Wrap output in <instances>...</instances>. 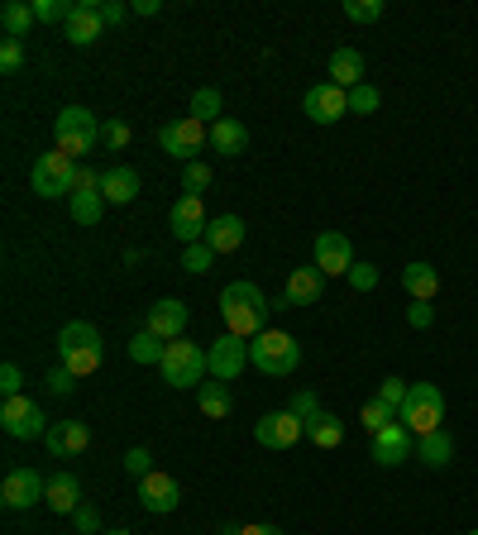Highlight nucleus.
<instances>
[{"label": "nucleus", "mask_w": 478, "mask_h": 535, "mask_svg": "<svg viewBox=\"0 0 478 535\" xmlns=\"http://www.w3.org/2000/svg\"><path fill=\"white\" fill-rule=\"evenodd\" d=\"M48 450L53 459H72V454H82L91 445V426L87 421H58V426H48Z\"/></svg>", "instance_id": "nucleus-20"}, {"label": "nucleus", "mask_w": 478, "mask_h": 535, "mask_svg": "<svg viewBox=\"0 0 478 535\" xmlns=\"http://www.w3.org/2000/svg\"><path fill=\"white\" fill-rule=\"evenodd\" d=\"M383 10H388L383 0H345V15H349L354 24H373V20H383Z\"/></svg>", "instance_id": "nucleus-40"}, {"label": "nucleus", "mask_w": 478, "mask_h": 535, "mask_svg": "<svg viewBox=\"0 0 478 535\" xmlns=\"http://www.w3.org/2000/svg\"><path fill=\"white\" fill-rule=\"evenodd\" d=\"M72 192H101V172L96 168H77V187Z\"/></svg>", "instance_id": "nucleus-51"}, {"label": "nucleus", "mask_w": 478, "mask_h": 535, "mask_svg": "<svg viewBox=\"0 0 478 535\" xmlns=\"http://www.w3.org/2000/svg\"><path fill=\"white\" fill-rule=\"evenodd\" d=\"M206 244L216 249V258L235 254L239 244H244V220H239V215H216V220L206 225Z\"/></svg>", "instance_id": "nucleus-25"}, {"label": "nucleus", "mask_w": 478, "mask_h": 535, "mask_svg": "<svg viewBox=\"0 0 478 535\" xmlns=\"http://www.w3.org/2000/svg\"><path fill=\"white\" fill-rule=\"evenodd\" d=\"M211 149H216L220 158H239V153L249 149V129L239 125V120H216V125H211Z\"/></svg>", "instance_id": "nucleus-27"}, {"label": "nucleus", "mask_w": 478, "mask_h": 535, "mask_svg": "<svg viewBox=\"0 0 478 535\" xmlns=\"http://www.w3.org/2000/svg\"><path fill=\"white\" fill-rule=\"evenodd\" d=\"M139 502H144V512H177V502H182V488H177L173 473H149V478H139Z\"/></svg>", "instance_id": "nucleus-16"}, {"label": "nucleus", "mask_w": 478, "mask_h": 535, "mask_svg": "<svg viewBox=\"0 0 478 535\" xmlns=\"http://www.w3.org/2000/svg\"><path fill=\"white\" fill-rule=\"evenodd\" d=\"M316 268H321V273H340V278H345L349 268H354V244H349L340 230L316 235Z\"/></svg>", "instance_id": "nucleus-17"}, {"label": "nucleus", "mask_w": 478, "mask_h": 535, "mask_svg": "<svg viewBox=\"0 0 478 535\" xmlns=\"http://www.w3.org/2000/svg\"><path fill=\"white\" fill-rule=\"evenodd\" d=\"M130 10L134 15H158V10H163V0H130Z\"/></svg>", "instance_id": "nucleus-53"}, {"label": "nucleus", "mask_w": 478, "mask_h": 535, "mask_svg": "<svg viewBox=\"0 0 478 535\" xmlns=\"http://www.w3.org/2000/svg\"><path fill=\"white\" fill-rule=\"evenodd\" d=\"M106 535H130V531H106Z\"/></svg>", "instance_id": "nucleus-56"}, {"label": "nucleus", "mask_w": 478, "mask_h": 535, "mask_svg": "<svg viewBox=\"0 0 478 535\" xmlns=\"http://www.w3.org/2000/svg\"><path fill=\"white\" fill-rule=\"evenodd\" d=\"M196 402H201V411H206V416H211V421H225V416H230V392H225V383H201V397H196Z\"/></svg>", "instance_id": "nucleus-33"}, {"label": "nucleus", "mask_w": 478, "mask_h": 535, "mask_svg": "<svg viewBox=\"0 0 478 535\" xmlns=\"http://www.w3.org/2000/svg\"><path fill=\"white\" fill-rule=\"evenodd\" d=\"M77 158H67L63 149L53 153H39L34 158V168H29V187L44 196V201H53V196H72V187H77Z\"/></svg>", "instance_id": "nucleus-5"}, {"label": "nucleus", "mask_w": 478, "mask_h": 535, "mask_svg": "<svg viewBox=\"0 0 478 535\" xmlns=\"http://www.w3.org/2000/svg\"><path fill=\"white\" fill-rule=\"evenodd\" d=\"M321 292H326V273L311 263V268H297L292 278H287V306H311V301H321Z\"/></svg>", "instance_id": "nucleus-21"}, {"label": "nucleus", "mask_w": 478, "mask_h": 535, "mask_svg": "<svg viewBox=\"0 0 478 535\" xmlns=\"http://www.w3.org/2000/svg\"><path fill=\"white\" fill-rule=\"evenodd\" d=\"M345 278H349V287H354V292H373V287H378V268H373V263H354Z\"/></svg>", "instance_id": "nucleus-43"}, {"label": "nucleus", "mask_w": 478, "mask_h": 535, "mask_svg": "<svg viewBox=\"0 0 478 535\" xmlns=\"http://www.w3.org/2000/svg\"><path fill=\"white\" fill-rule=\"evenodd\" d=\"M211 263H216V249L201 239V244H182V268L187 273H211Z\"/></svg>", "instance_id": "nucleus-36"}, {"label": "nucleus", "mask_w": 478, "mask_h": 535, "mask_svg": "<svg viewBox=\"0 0 478 535\" xmlns=\"http://www.w3.org/2000/svg\"><path fill=\"white\" fill-rule=\"evenodd\" d=\"M330 82L354 91V86H364V53L359 48H335L330 53Z\"/></svg>", "instance_id": "nucleus-23"}, {"label": "nucleus", "mask_w": 478, "mask_h": 535, "mask_svg": "<svg viewBox=\"0 0 478 535\" xmlns=\"http://www.w3.org/2000/svg\"><path fill=\"white\" fill-rule=\"evenodd\" d=\"M192 115L201 120V125H216V120H225V115H220V91H216V86H201V91H192Z\"/></svg>", "instance_id": "nucleus-34"}, {"label": "nucleus", "mask_w": 478, "mask_h": 535, "mask_svg": "<svg viewBox=\"0 0 478 535\" xmlns=\"http://www.w3.org/2000/svg\"><path fill=\"white\" fill-rule=\"evenodd\" d=\"M158 144H163V153H173L177 163H196L201 144H211V125H201L196 115H182V120L158 129Z\"/></svg>", "instance_id": "nucleus-8"}, {"label": "nucleus", "mask_w": 478, "mask_h": 535, "mask_svg": "<svg viewBox=\"0 0 478 535\" xmlns=\"http://www.w3.org/2000/svg\"><path fill=\"white\" fill-rule=\"evenodd\" d=\"M67 211H72V220H77V225H96V220H101V211H106V196H101V192H72V196H67Z\"/></svg>", "instance_id": "nucleus-29"}, {"label": "nucleus", "mask_w": 478, "mask_h": 535, "mask_svg": "<svg viewBox=\"0 0 478 535\" xmlns=\"http://www.w3.org/2000/svg\"><path fill=\"white\" fill-rule=\"evenodd\" d=\"M306 435H311V445H321V450H335L340 440H345V426L330 416V411H321L316 421H306Z\"/></svg>", "instance_id": "nucleus-31"}, {"label": "nucleus", "mask_w": 478, "mask_h": 535, "mask_svg": "<svg viewBox=\"0 0 478 535\" xmlns=\"http://www.w3.org/2000/svg\"><path fill=\"white\" fill-rule=\"evenodd\" d=\"M72 521H77V531H87V535L101 531V516H96V507H87V502H82V507L72 512Z\"/></svg>", "instance_id": "nucleus-50"}, {"label": "nucleus", "mask_w": 478, "mask_h": 535, "mask_svg": "<svg viewBox=\"0 0 478 535\" xmlns=\"http://www.w3.org/2000/svg\"><path fill=\"white\" fill-rule=\"evenodd\" d=\"M211 187V168L196 158V163H182V196H201Z\"/></svg>", "instance_id": "nucleus-37"}, {"label": "nucleus", "mask_w": 478, "mask_h": 535, "mask_svg": "<svg viewBox=\"0 0 478 535\" xmlns=\"http://www.w3.org/2000/svg\"><path fill=\"white\" fill-rule=\"evenodd\" d=\"M44 383H48V392H53V397H72V392H77V373L58 364V368H53V373L44 378Z\"/></svg>", "instance_id": "nucleus-42"}, {"label": "nucleus", "mask_w": 478, "mask_h": 535, "mask_svg": "<svg viewBox=\"0 0 478 535\" xmlns=\"http://www.w3.org/2000/svg\"><path fill=\"white\" fill-rule=\"evenodd\" d=\"M302 110H306V120H316V125H335L340 115H349V91L335 82L311 86L302 96Z\"/></svg>", "instance_id": "nucleus-12"}, {"label": "nucleus", "mask_w": 478, "mask_h": 535, "mask_svg": "<svg viewBox=\"0 0 478 535\" xmlns=\"http://www.w3.org/2000/svg\"><path fill=\"white\" fill-rule=\"evenodd\" d=\"M63 29H67V43H77V48L96 43L101 29H106V20H101V0H77V10H72V20H67Z\"/></svg>", "instance_id": "nucleus-19"}, {"label": "nucleus", "mask_w": 478, "mask_h": 535, "mask_svg": "<svg viewBox=\"0 0 478 535\" xmlns=\"http://www.w3.org/2000/svg\"><path fill=\"white\" fill-rule=\"evenodd\" d=\"M287 411H297V421H316V416H321V397H316V392H297V397H292V407Z\"/></svg>", "instance_id": "nucleus-44"}, {"label": "nucleus", "mask_w": 478, "mask_h": 535, "mask_svg": "<svg viewBox=\"0 0 478 535\" xmlns=\"http://www.w3.org/2000/svg\"><path fill=\"white\" fill-rule=\"evenodd\" d=\"M239 535H283V531H278V526H244Z\"/></svg>", "instance_id": "nucleus-54"}, {"label": "nucleus", "mask_w": 478, "mask_h": 535, "mask_svg": "<svg viewBox=\"0 0 478 535\" xmlns=\"http://www.w3.org/2000/svg\"><path fill=\"white\" fill-rule=\"evenodd\" d=\"M469 535H478V531H469Z\"/></svg>", "instance_id": "nucleus-57"}, {"label": "nucleus", "mask_w": 478, "mask_h": 535, "mask_svg": "<svg viewBox=\"0 0 478 535\" xmlns=\"http://www.w3.org/2000/svg\"><path fill=\"white\" fill-rule=\"evenodd\" d=\"M407 321H412V330H431V325H435V306H431V301H412V306H407Z\"/></svg>", "instance_id": "nucleus-46"}, {"label": "nucleus", "mask_w": 478, "mask_h": 535, "mask_svg": "<svg viewBox=\"0 0 478 535\" xmlns=\"http://www.w3.org/2000/svg\"><path fill=\"white\" fill-rule=\"evenodd\" d=\"M48 497V478H39L34 469H10L5 483H0V502L10 512H24V507H39Z\"/></svg>", "instance_id": "nucleus-11"}, {"label": "nucleus", "mask_w": 478, "mask_h": 535, "mask_svg": "<svg viewBox=\"0 0 478 535\" xmlns=\"http://www.w3.org/2000/svg\"><path fill=\"white\" fill-rule=\"evenodd\" d=\"M58 354H63V368H72L77 378H87L101 368V335H96V325L87 321H67L58 330Z\"/></svg>", "instance_id": "nucleus-3"}, {"label": "nucleus", "mask_w": 478, "mask_h": 535, "mask_svg": "<svg viewBox=\"0 0 478 535\" xmlns=\"http://www.w3.org/2000/svg\"><path fill=\"white\" fill-rule=\"evenodd\" d=\"M101 139H106V149H125V144H130V125H125V120H106Z\"/></svg>", "instance_id": "nucleus-47"}, {"label": "nucleus", "mask_w": 478, "mask_h": 535, "mask_svg": "<svg viewBox=\"0 0 478 535\" xmlns=\"http://www.w3.org/2000/svg\"><path fill=\"white\" fill-rule=\"evenodd\" d=\"M0 426H5L10 440H39V435H48V421H44V411H39V402H29L24 392L20 397H5Z\"/></svg>", "instance_id": "nucleus-9"}, {"label": "nucleus", "mask_w": 478, "mask_h": 535, "mask_svg": "<svg viewBox=\"0 0 478 535\" xmlns=\"http://www.w3.org/2000/svg\"><path fill=\"white\" fill-rule=\"evenodd\" d=\"M407 392H412V383H402V378H383V383H378V402H388L392 411H402Z\"/></svg>", "instance_id": "nucleus-41"}, {"label": "nucleus", "mask_w": 478, "mask_h": 535, "mask_svg": "<svg viewBox=\"0 0 478 535\" xmlns=\"http://www.w3.org/2000/svg\"><path fill=\"white\" fill-rule=\"evenodd\" d=\"M359 421H364V430H369V435H378V430H388L392 421H397V411H392L388 402H378V397H373V402H364V407H359Z\"/></svg>", "instance_id": "nucleus-35"}, {"label": "nucleus", "mask_w": 478, "mask_h": 535, "mask_svg": "<svg viewBox=\"0 0 478 535\" xmlns=\"http://www.w3.org/2000/svg\"><path fill=\"white\" fill-rule=\"evenodd\" d=\"M383 106V96H378V86H354V91H349V115H373V110Z\"/></svg>", "instance_id": "nucleus-39"}, {"label": "nucleus", "mask_w": 478, "mask_h": 535, "mask_svg": "<svg viewBox=\"0 0 478 535\" xmlns=\"http://www.w3.org/2000/svg\"><path fill=\"white\" fill-rule=\"evenodd\" d=\"M187 321H192V311L182 306L177 297H163L149 306V321H144V330H153L158 340H182V330H187Z\"/></svg>", "instance_id": "nucleus-14"}, {"label": "nucleus", "mask_w": 478, "mask_h": 535, "mask_svg": "<svg viewBox=\"0 0 478 535\" xmlns=\"http://www.w3.org/2000/svg\"><path fill=\"white\" fill-rule=\"evenodd\" d=\"M412 430L402 426V421H392L388 430H378V435H373V459H378V464H383V469H397V464H407V459H412Z\"/></svg>", "instance_id": "nucleus-15"}, {"label": "nucleus", "mask_w": 478, "mask_h": 535, "mask_svg": "<svg viewBox=\"0 0 478 535\" xmlns=\"http://www.w3.org/2000/svg\"><path fill=\"white\" fill-rule=\"evenodd\" d=\"M206 211H201V196H177L173 206V235L182 239V244H201L206 239Z\"/></svg>", "instance_id": "nucleus-18"}, {"label": "nucleus", "mask_w": 478, "mask_h": 535, "mask_svg": "<svg viewBox=\"0 0 478 535\" xmlns=\"http://www.w3.org/2000/svg\"><path fill=\"white\" fill-rule=\"evenodd\" d=\"M239 531H244V526H235V521H220V531H216V535H239Z\"/></svg>", "instance_id": "nucleus-55"}, {"label": "nucleus", "mask_w": 478, "mask_h": 535, "mask_svg": "<svg viewBox=\"0 0 478 535\" xmlns=\"http://www.w3.org/2000/svg\"><path fill=\"white\" fill-rule=\"evenodd\" d=\"M101 120L91 115L87 106H67L63 115H58V125H53V134H58V149L67 153V158H82V153L96 149V139H101Z\"/></svg>", "instance_id": "nucleus-6"}, {"label": "nucleus", "mask_w": 478, "mask_h": 535, "mask_svg": "<svg viewBox=\"0 0 478 535\" xmlns=\"http://www.w3.org/2000/svg\"><path fill=\"white\" fill-rule=\"evenodd\" d=\"M249 364L268 378H292L297 364H302V344L283 330H263L259 340H249Z\"/></svg>", "instance_id": "nucleus-2"}, {"label": "nucleus", "mask_w": 478, "mask_h": 535, "mask_svg": "<svg viewBox=\"0 0 478 535\" xmlns=\"http://www.w3.org/2000/svg\"><path fill=\"white\" fill-rule=\"evenodd\" d=\"M101 196H106L110 206H130L134 196H139V172L134 168H106L101 172Z\"/></svg>", "instance_id": "nucleus-24"}, {"label": "nucleus", "mask_w": 478, "mask_h": 535, "mask_svg": "<svg viewBox=\"0 0 478 535\" xmlns=\"http://www.w3.org/2000/svg\"><path fill=\"white\" fill-rule=\"evenodd\" d=\"M48 507H53V512H77V507H82V483H77V478H72V473H53V478H48V497H44Z\"/></svg>", "instance_id": "nucleus-28"}, {"label": "nucleus", "mask_w": 478, "mask_h": 535, "mask_svg": "<svg viewBox=\"0 0 478 535\" xmlns=\"http://www.w3.org/2000/svg\"><path fill=\"white\" fill-rule=\"evenodd\" d=\"M72 10H77V5H67V0H34V20L39 24H67Z\"/></svg>", "instance_id": "nucleus-38"}, {"label": "nucleus", "mask_w": 478, "mask_h": 535, "mask_svg": "<svg viewBox=\"0 0 478 535\" xmlns=\"http://www.w3.org/2000/svg\"><path fill=\"white\" fill-rule=\"evenodd\" d=\"M163 354H168V340H158V335H153V330H139V335H134L130 340V359L134 364H163Z\"/></svg>", "instance_id": "nucleus-30"}, {"label": "nucleus", "mask_w": 478, "mask_h": 535, "mask_svg": "<svg viewBox=\"0 0 478 535\" xmlns=\"http://www.w3.org/2000/svg\"><path fill=\"white\" fill-rule=\"evenodd\" d=\"M268 297H263L254 282H230L225 292H220V321L230 335L239 340H259L263 330H268Z\"/></svg>", "instance_id": "nucleus-1"}, {"label": "nucleus", "mask_w": 478, "mask_h": 535, "mask_svg": "<svg viewBox=\"0 0 478 535\" xmlns=\"http://www.w3.org/2000/svg\"><path fill=\"white\" fill-rule=\"evenodd\" d=\"M0 24H5V34H10V39H24V34H29V24H39V20H34V5L10 0V5L0 10Z\"/></svg>", "instance_id": "nucleus-32"}, {"label": "nucleus", "mask_w": 478, "mask_h": 535, "mask_svg": "<svg viewBox=\"0 0 478 535\" xmlns=\"http://www.w3.org/2000/svg\"><path fill=\"white\" fill-rule=\"evenodd\" d=\"M125 15H134V10H130V5H120V0H106V5H101V20H106V24H120Z\"/></svg>", "instance_id": "nucleus-52"}, {"label": "nucleus", "mask_w": 478, "mask_h": 535, "mask_svg": "<svg viewBox=\"0 0 478 535\" xmlns=\"http://www.w3.org/2000/svg\"><path fill=\"white\" fill-rule=\"evenodd\" d=\"M20 63H24V43L20 39H5V43H0V67H5V72H15Z\"/></svg>", "instance_id": "nucleus-49"}, {"label": "nucleus", "mask_w": 478, "mask_h": 535, "mask_svg": "<svg viewBox=\"0 0 478 535\" xmlns=\"http://www.w3.org/2000/svg\"><path fill=\"white\" fill-rule=\"evenodd\" d=\"M206 359H211V373H216L220 383H235L239 373L249 368V340H239V335H220L211 349H206Z\"/></svg>", "instance_id": "nucleus-13"}, {"label": "nucleus", "mask_w": 478, "mask_h": 535, "mask_svg": "<svg viewBox=\"0 0 478 535\" xmlns=\"http://www.w3.org/2000/svg\"><path fill=\"white\" fill-rule=\"evenodd\" d=\"M158 368H163V383H168V387H201V378H206L211 359H206V349H201V344L173 340Z\"/></svg>", "instance_id": "nucleus-7"}, {"label": "nucleus", "mask_w": 478, "mask_h": 535, "mask_svg": "<svg viewBox=\"0 0 478 535\" xmlns=\"http://www.w3.org/2000/svg\"><path fill=\"white\" fill-rule=\"evenodd\" d=\"M402 287H407V297L412 301H431L435 292H440V273H435V263H426V258L407 263V268H402Z\"/></svg>", "instance_id": "nucleus-22"}, {"label": "nucleus", "mask_w": 478, "mask_h": 535, "mask_svg": "<svg viewBox=\"0 0 478 535\" xmlns=\"http://www.w3.org/2000/svg\"><path fill=\"white\" fill-rule=\"evenodd\" d=\"M0 392H5V397H20V392H24V373L15 364L0 368Z\"/></svg>", "instance_id": "nucleus-48"}, {"label": "nucleus", "mask_w": 478, "mask_h": 535, "mask_svg": "<svg viewBox=\"0 0 478 535\" xmlns=\"http://www.w3.org/2000/svg\"><path fill=\"white\" fill-rule=\"evenodd\" d=\"M125 473H134V478H149V473H153V454L144 450V445L125 450Z\"/></svg>", "instance_id": "nucleus-45"}, {"label": "nucleus", "mask_w": 478, "mask_h": 535, "mask_svg": "<svg viewBox=\"0 0 478 535\" xmlns=\"http://www.w3.org/2000/svg\"><path fill=\"white\" fill-rule=\"evenodd\" d=\"M397 421L412 430L416 440L431 435V430H440V421H445V392H440L435 383H412L407 402H402V411H397Z\"/></svg>", "instance_id": "nucleus-4"}, {"label": "nucleus", "mask_w": 478, "mask_h": 535, "mask_svg": "<svg viewBox=\"0 0 478 535\" xmlns=\"http://www.w3.org/2000/svg\"><path fill=\"white\" fill-rule=\"evenodd\" d=\"M416 459L431 464V469H445V464L455 459V435H450L445 426L431 430V435H421V440H416Z\"/></svg>", "instance_id": "nucleus-26"}, {"label": "nucleus", "mask_w": 478, "mask_h": 535, "mask_svg": "<svg viewBox=\"0 0 478 535\" xmlns=\"http://www.w3.org/2000/svg\"><path fill=\"white\" fill-rule=\"evenodd\" d=\"M302 435H306V421H297V411H268L254 426V440L263 450H292Z\"/></svg>", "instance_id": "nucleus-10"}]
</instances>
